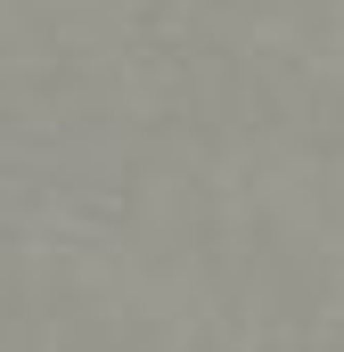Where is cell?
Instances as JSON below:
<instances>
[{
  "mask_svg": "<svg viewBox=\"0 0 344 352\" xmlns=\"http://www.w3.org/2000/svg\"><path fill=\"white\" fill-rule=\"evenodd\" d=\"M25 188H33V156L8 140V123H0V238L17 230V205H25Z\"/></svg>",
  "mask_w": 344,
  "mask_h": 352,
  "instance_id": "6da1fadb",
  "label": "cell"
}]
</instances>
